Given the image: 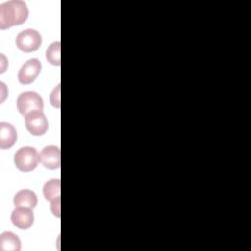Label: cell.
Returning <instances> with one entry per match:
<instances>
[{"instance_id": "obj_9", "label": "cell", "mask_w": 251, "mask_h": 251, "mask_svg": "<svg viewBox=\"0 0 251 251\" xmlns=\"http://www.w3.org/2000/svg\"><path fill=\"white\" fill-rule=\"evenodd\" d=\"M17 140V131L13 125L7 122L0 123V148L8 149Z\"/></svg>"}, {"instance_id": "obj_12", "label": "cell", "mask_w": 251, "mask_h": 251, "mask_svg": "<svg viewBox=\"0 0 251 251\" xmlns=\"http://www.w3.org/2000/svg\"><path fill=\"white\" fill-rule=\"evenodd\" d=\"M61 193V181L58 178H53L48 180L43 185V195L46 200H48L50 203L61 199L60 198Z\"/></svg>"}, {"instance_id": "obj_11", "label": "cell", "mask_w": 251, "mask_h": 251, "mask_svg": "<svg viewBox=\"0 0 251 251\" xmlns=\"http://www.w3.org/2000/svg\"><path fill=\"white\" fill-rule=\"evenodd\" d=\"M0 250L1 251H20L21 240L15 233L4 231L0 235Z\"/></svg>"}, {"instance_id": "obj_7", "label": "cell", "mask_w": 251, "mask_h": 251, "mask_svg": "<svg viewBox=\"0 0 251 251\" xmlns=\"http://www.w3.org/2000/svg\"><path fill=\"white\" fill-rule=\"evenodd\" d=\"M39 158L41 164L49 170H55L60 168L61 152L60 148L56 145L45 146L40 152Z\"/></svg>"}, {"instance_id": "obj_10", "label": "cell", "mask_w": 251, "mask_h": 251, "mask_svg": "<svg viewBox=\"0 0 251 251\" xmlns=\"http://www.w3.org/2000/svg\"><path fill=\"white\" fill-rule=\"evenodd\" d=\"M14 205L16 207L33 209L37 205V196L32 190L22 189L14 196Z\"/></svg>"}, {"instance_id": "obj_2", "label": "cell", "mask_w": 251, "mask_h": 251, "mask_svg": "<svg viewBox=\"0 0 251 251\" xmlns=\"http://www.w3.org/2000/svg\"><path fill=\"white\" fill-rule=\"evenodd\" d=\"M39 161L40 158L38 152L31 146H24L20 148L14 156V163L22 172H30L34 170Z\"/></svg>"}, {"instance_id": "obj_14", "label": "cell", "mask_w": 251, "mask_h": 251, "mask_svg": "<svg viewBox=\"0 0 251 251\" xmlns=\"http://www.w3.org/2000/svg\"><path fill=\"white\" fill-rule=\"evenodd\" d=\"M50 102L53 107L60 108V84H58L56 88L53 89L50 95Z\"/></svg>"}, {"instance_id": "obj_13", "label": "cell", "mask_w": 251, "mask_h": 251, "mask_svg": "<svg viewBox=\"0 0 251 251\" xmlns=\"http://www.w3.org/2000/svg\"><path fill=\"white\" fill-rule=\"evenodd\" d=\"M61 43L60 41H55L49 45L46 50V59L53 66L61 65V57H60Z\"/></svg>"}, {"instance_id": "obj_5", "label": "cell", "mask_w": 251, "mask_h": 251, "mask_svg": "<svg viewBox=\"0 0 251 251\" xmlns=\"http://www.w3.org/2000/svg\"><path fill=\"white\" fill-rule=\"evenodd\" d=\"M25 126L34 136L43 135L48 129V121L42 111H33L25 116Z\"/></svg>"}, {"instance_id": "obj_6", "label": "cell", "mask_w": 251, "mask_h": 251, "mask_svg": "<svg viewBox=\"0 0 251 251\" xmlns=\"http://www.w3.org/2000/svg\"><path fill=\"white\" fill-rule=\"evenodd\" d=\"M41 63L37 59H29L20 69L18 80L22 84H30L35 80L41 71Z\"/></svg>"}, {"instance_id": "obj_8", "label": "cell", "mask_w": 251, "mask_h": 251, "mask_svg": "<svg viewBox=\"0 0 251 251\" xmlns=\"http://www.w3.org/2000/svg\"><path fill=\"white\" fill-rule=\"evenodd\" d=\"M11 221L13 225L20 229L29 228L34 221L32 209L25 207H17L11 215Z\"/></svg>"}, {"instance_id": "obj_4", "label": "cell", "mask_w": 251, "mask_h": 251, "mask_svg": "<svg viewBox=\"0 0 251 251\" xmlns=\"http://www.w3.org/2000/svg\"><path fill=\"white\" fill-rule=\"evenodd\" d=\"M42 42L40 33L35 29H25L21 31L16 37L17 47L25 53L36 51Z\"/></svg>"}, {"instance_id": "obj_1", "label": "cell", "mask_w": 251, "mask_h": 251, "mask_svg": "<svg viewBox=\"0 0 251 251\" xmlns=\"http://www.w3.org/2000/svg\"><path fill=\"white\" fill-rule=\"evenodd\" d=\"M28 17L26 4L21 0H11L0 5V28L6 29L24 24Z\"/></svg>"}, {"instance_id": "obj_3", "label": "cell", "mask_w": 251, "mask_h": 251, "mask_svg": "<svg viewBox=\"0 0 251 251\" xmlns=\"http://www.w3.org/2000/svg\"><path fill=\"white\" fill-rule=\"evenodd\" d=\"M43 107V100L35 91L23 92L17 98V109L23 116L33 111H42Z\"/></svg>"}]
</instances>
